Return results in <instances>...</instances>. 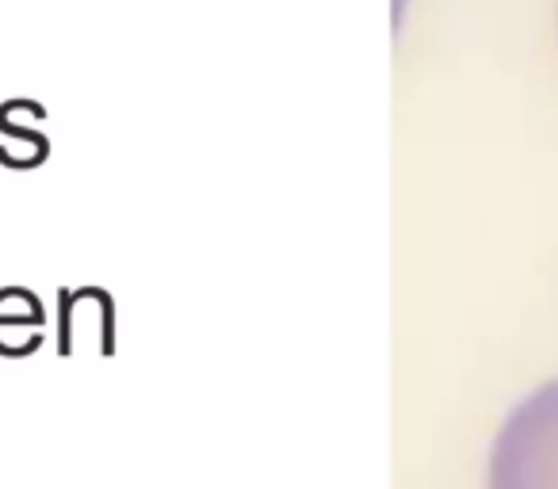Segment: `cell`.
Here are the masks:
<instances>
[{
    "instance_id": "cell-1",
    "label": "cell",
    "mask_w": 558,
    "mask_h": 489,
    "mask_svg": "<svg viewBox=\"0 0 558 489\" xmlns=\"http://www.w3.org/2000/svg\"><path fill=\"white\" fill-rule=\"evenodd\" d=\"M497 489H558V387L509 420L497 448Z\"/></svg>"
}]
</instances>
